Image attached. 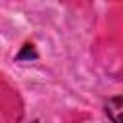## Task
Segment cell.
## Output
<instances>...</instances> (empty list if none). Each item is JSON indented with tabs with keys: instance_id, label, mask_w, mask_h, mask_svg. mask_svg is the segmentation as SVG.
<instances>
[{
	"instance_id": "obj_1",
	"label": "cell",
	"mask_w": 123,
	"mask_h": 123,
	"mask_svg": "<svg viewBox=\"0 0 123 123\" xmlns=\"http://www.w3.org/2000/svg\"><path fill=\"white\" fill-rule=\"evenodd\" d=\"M106 115L113 123H123V98L113 96L106 102Z\"/></svg>"
}]
</instances>
